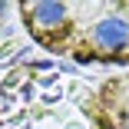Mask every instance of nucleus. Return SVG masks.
Returning a JSON list of instances; mask_svg holds the SVG:
<instances>
[{"label":"nucleus","mask_w":129,"mask_h":129,"mask_svg":"<svg viewBox=\"0 0 129 129\" xmlns=\"http://www.w3.org/2000/svg\"><path fill=\"white\" fill-rule=\"evenodd\" d=\"M23 30L53 56L83 66H129V0H27Z\"/></svg>","instance_id":"f257e3e1"},{"label":"nucleus","mask_w":129,"mask_h":129,"mask_svg":"<svg viewBox=\"0 0 129 129\" xmlns=\"http://www.w3.org/2000/svg\"><path fill=\"white\" fill-rule=\"evenodd\" d=\"M83 113L93 129H129V70L106 76L89 96H83Z\"/></svg>","instance_id":"f03ea898"},{"label":"nucleus","mask_w":129,"mask_h":129,"mask_svg":"<svg viewBox=\"0 0 129 129\" xmlns=\"http://www.w3.org/2000/svg\"><path fill=\"white\" fill-rule=\"evenodd\" d=\"M4 13H7V4H0V20H4Z\"/></svg>","instance_id":"7ed1b4c3"}]
</instances>
